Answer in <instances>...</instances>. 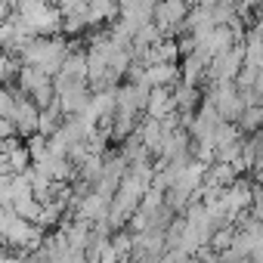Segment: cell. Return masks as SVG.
Segmentation results:
<instances>
[{
  "instance_id": "13",
  "label": "cell",
  "mask_w": 263,
  "mask_h": 263,
  "mask_svg": "<svg viewBox=\"0 0 263 263\" xmlns=\"http://www.w3.org/2000/svg\"><path fill=\"white\" fill-rule=\"evenodd\" d=\"M235 124L241 127V134H245V137L257 134V130L263 127V102H251V105H245Z\"/></svg>"
},
{
  "instance_id": "20",
  "label": "cell",
  "mask_w": 263,
  "mask_h": 263,
  "mask_svg": "<svg viewBox=\"0 0 263 263\" xmlns=\"http://www.w3.org/2000/svg\"><path fill=\"white\" fill-rule=\"evenodd\" d=\"M223 4H229V7H238V4H241V0H223Z\"/></svg>"
},
{
  "instance_id": "1",
  "label": "cell",
  "mask_w": 263,
  "mask_h": 263,
  "mask_svg": "<svg viewBox=\"0 0 263 263\" xmlns=\"http://www.w3.org/2000/svg\"><path fill=\"white\" fill-rule=\"evenodd\" d=\"M68 50H71V44H68V37H62V34H34V37L25 44V50L19 53V59H22L25 65L44 68L47 74H56V71L62 68L65 56H68Z\"/></svg>"
},
{
  "instance_id": "12",
  "label": "cell",
  "mask_w": 263,
  "mask_h": 263,
  "mask_svg": "<svg viewBox=\"0 0 263 263\" xmlns=\"http://www.w3.org/2000/svg\"><path fill=\"white\" fill-rule=\"evenodd\" d=\"M174 99H177V108H183V111H195L198 102H201V87L177 81V84H174Z\"/></svg>"
},
{
  "instance_id": "10",
  "label": "cell",
  "mask_w": 263,
  "mask_h": 263,
  "mask_svg": "<svg viewBox=\"0 0 263 263\" xmlns=\"http://www.w3.org/2000/svg\"><path fill=\"white\" fill-rule=\"evenodd\" d=\"M118 19L115 0H87V28H102Z\"/></svg>"
},
{
  "instance_id": "19",
  "label": "cell",
  "mask_w": 263,
  "mask_h": 263,
  "mask_svg": "<svg viewBox=\"0 0 263 263\" xmlns=\"http://www.w3.org/2000/svg\"><path fill=\"white\" fill-rule=\"evenodd\" d=\"M251 28H254V31L260 34V41H263V13H257V19L251 22Z\"/></svg>"
},
{
  "instance_id": "17",
  "label": "cell",
  "mask_w": 263,
  "mask_h": 263,
  "mask_svg": "<svg viewBox=\"0 0 263 263\" xmlns=\"http://www.w3.org/2000/svg\"><path fill=\"white\" fill-rule=\"evenodd\" d=\"M254 137H257V134H254ZM251 174H254V180H257V183H263V140H260V137H257V158H254Z\"/></svg>"
},
{
  "instance_id": "16",
  "label": "cell",
  "mask_w": 263,
  "mask_h": 263,
  "mask_svg": "<svg viewBox=\"0 0 263 263\" xmlns=\"http://www.w3.org/2000/svg\"><path fill=\"white\" fill-rule=\"evenodd\" d=\"M13 105H16V87L13 84H0V115L10 118Z\"/></svg>"
},
{
  "instance_id": "14",
  "label": "cell",
  "mask_w": 263,
  "mask_h": 263,
  "mask_svg": "<svg viewBox=\"0 0 263 263\" xmlns=\"http://www.w3.org/2000/svg\"><path fill=\"white\" fill-rule=\"evenodd\" d=\"M102 164H105V158L102 155H87L81 164H78V180H84V183H96L99 180V174H102Z\"/></svg>"
},
{
  "instance_id": "21",
  "label": "cell",
  "mask_w": 263,
  "mask_h": 263,
  "mask_svg": "<svg viewBox=\"0 0 263 263\" xmlns=\"http://www.w3.org/2000/svg\"><path fill=\"white\" fill-rule=\"evenodd\" d=\"M183 4H186V7H195V4H201V0H183Z\"/></svg>"
},
{
  "instance_id": "22",
  "label": "cell",
  "mask_w": 263,
  "mask_h": 263,
  "mask_svg": "<svg viewBox=\"0 0 263 263\" xmlns=\"http://www.w3.org/2000/svg\"><path fill=\"white\" fill-rule=\"evenodd\" d=\"M201 4H204V7H214V4H217V0H201Z\"/></svg>"
},
{
  "instance_id": "5",
  "label": "cell",
  "mask_w": 263,
  "mask_h": 263,
  "mask_svg": "<svg viewBox=\"0 0 263 263\" xmlns=\"http://www.w3.org/2000/svg\"><path fill=\"white\" fill-rule=\"evenodd\" d=\"M37 115H41L37 102H34L28 93H22V90L16 87V105H13L10 118H13V124H16V134H19L22 140H25V137H31L34 130H37Z\"/></svg>"
},
{
  "instance_id": "11",
  "label": "cell",
  "mask_w": 263,
  "mask_h": 263,
  "mask_svg": "<svg viewBox=\"0 0 263 263\" xmlns=\"http://www.w3.org/2000/svg\"><path fill=\"white\" fill-rule=\"evenodd\" d=\"M56 74L74 78V81H87V50L71 44V50H68V56H65V62H62V68Z\"/></svg>"
},
{
  "instance_id": "6",
  "label": "cell",
  "mask_w": 263,
  "mask_h": 263,
  "mask_svg": "<svg viewBox=\"0 0 263 263\" xmlns=\"http://www.w3.org/2000/svg\"><path fill=\"white\" fill-rule=\"evenodd\" d=\"M180 81V65L177 62H143V78L137 84L146 87H174Z\"/></svg>"
},
{
  "instance_id": "2",
  "label": "cell",
  "mask_w": 263,
  "mask_h": 263,
  "mask_svg": "<svg viewBox=\"0 0 263 263\" xmlns=\"http://www.w3.org/2000/svg\"><path fill=\"white\" fill-rule=\"evenodd\" d=\"M16 13L31 34H59L62 31V10L53 0H22V4H16Z\"/></svg>"
},
{
  "instance_id": "7",
  "label": "cell",
  "mask_w": 263,
  "mask_h": 263,
  "mask_svg": "<svg viewBox=\"0 0 263 263\" xmlns=\"http://www.w3.org/2000/svg\"><path fill=\"white\" fill-rule=\"evenodd\" d=\"M171 111H177V99H174V87H149V99H146V108H143V115H149V118H164V115H171Z\"/></svg>"
},
{
  "instance_id": "15",
  "label": "cell",
  "mask_w": 263,
  "mask_h": 263,
  "mask_svg": "<svg viewBox=\"0 0 263 263\" xmlns=\"http://www.w3.org/2000/svg\"><path fill=\"white\" fill-rule=\"evenodd\" d=\"M4 158H7V164H10L13 174H25V171L31 167V155H28V146H25V143H19L16 149H10Z\"/></svg>"
},
{
  "instance_id": "3",
  "label": "cell",
  "mask_w": 263,
  "mask_h": 263,
  "mask_svg": "<svg viewBox=\"0 0 263 263\" xmlns=\"http://www.w3.org/2000/svg\"><path fill=\"white\" fill-rule=\"evenodd\" d=\"M208 96L214 99V105H217V111H220L223 121H238V115L245 108V99H241L235 81H214L208 87Z\"/></svg>"
},
{
  "instance_id": "9",
  "label": "cell",
  "mask_w": 263,
  "mask_h": 263,
  "mask_svg": "<svg viewBox=\"0 0 263 263\" xmlns=\"http://www.w3.org/2000/svg\"><path fill=\"white\" fill-rule=\"evenodd\" d=\"M140 59L149 65V62H180V47H177V37H158L155 44H149Z\"/></svg>"
},
{
  "instance_id": "4",
  "label": "cell",
  "mask_w": 263,
  "mask_h": 263,
  "mask_svg": "<svg viewBox=\"0 0 263 263\" xmlns=\"http://www.w3.org/2000/svg\"><path fill=\"white\" fill-rule=\"evenodd\" d=\"M186 13H189V7L183 4V0H155V13H152V19H155V25H158L167 37H177V34L183 31Z\"/></svg>"
},
{
  "instance_id": "18",
  "label": "cell",
  "mask_w": 263,
  "mask_h": 263,
  "mask_svg": "<svg viewBox=\"0 0 263 263\" xmlns=\"http://www.w3.org/2000/svg\"><path fill=\"white\" fill-rule=\"evenodd\" d=\"M13 134H16V124H13V118L0 115V140H7V137H13Z\"/></svg>"
},
{
  "instance_id": "8",
  "label": "cell",
  "mask_w": 263,
  "mask_h": 263,
  "mask_svg": "<svg viewBox=\"0 0 263 263\" xmlns=\"http://www.w3.org/2000/svg\"><path fill=\"white\" fill-rule=\"evenodd\" d=\"M208 56H201L198 50L195 53H186L183 56V65H180V81L183 84H195V87H204V78H208Z\"/></svg>"
}]
</instances>
